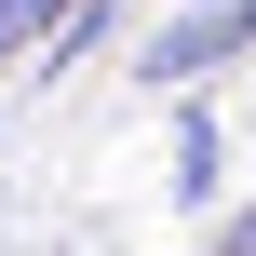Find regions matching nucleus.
Returning <instances> with one entry per match:
<instances>
[{"label": "nucleus", "mask_w": 256, "mask_h": 256, "mask_svg": "<svg viewBox=\"0 0 256 256\" xmlns=\"http://www.w3.org/2000/svg\"><path fill=\"white\" fill-rule=\"evenodd\" d=\"M230 54H256V0H176L135 27V81L148 94H202Z\"/></svg>", "instance_id": "nucleus-1"}, {"label": "nucleus", "mask_w": 256, "mask_h": 256, "mask_svg": "<svg viewBox=\"0 0 256 256\" xmlns=\"http://www.w3.org/2000/svg\"><path fill=\"white\" fill-rule=\"evenodd\" d=\"M216 162H230V148H216V122H202V94H189V108H176V176H162V189H176V202H216V189H230Z\"/></svg>", "instance_id": "nucleus-2"}, {"label": "nucleus", "mask_w": 256, "mask_h": 256, "mask_svg": "<svg viewBox=\"0 0 256 256\" xmlns=\"http://www.w3.org/2000/svg\"><path fill=\"white\" fill-rule=\"evenodd\" d=\"M81 0H0V68H27V54H54V27H68Z\"/></svg>", "instance_id": "nucleus-3"}, {"label": "nucleus", "mask_w": 256, "mask_h": 256, "mask_svg": "<svg viewBox=\"0 0 256 256\" xmlns=\"http://www.w3.org/2000/svg\"><path fill=\"white\" fill-rule=\"evenodd\" d=\"M202 256H256V202H230V216L202 230Z\"/></svg>", "instance_id": "nucleus-4"}]
</instances>
